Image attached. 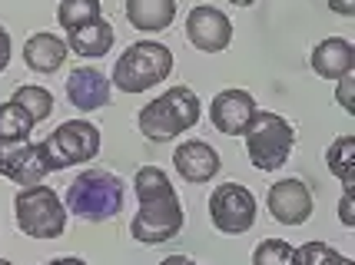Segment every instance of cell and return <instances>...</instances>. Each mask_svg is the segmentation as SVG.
I'll use <instances>...</instances> for the list:
<instances>
[{"mask_svg":"<svg viewBox=\"0 0 355 265\" xmlns=\"http://www.w3.org/2000/svg\"><path fill=\"white\" fill-rule=\"evenodd\" d=\"M133 189L139 199V212L130 222V232L143 246H159L183 232V203L173 189L170 176L159 166H143L133 176Z\"/></svg>","mask_w":355,"mask_h":265,"instance_id":"obj_1","label":"cell"},{"mask_svg":"<svg viewBox=\"0 0 355 265\" xmlns=\"http://www.w3.org/2000/svg\"><path fill=\"white\" fill-rule=\"evenodd\" d=\"M202 103L200 96L193 93L189 86H170L166 93H159L150 107L139 109L137 123L139 133L153 143H170L180 133H189L193 126L200 123Z\"/></svg>","mask_w":355,"mask_h":265,"instance_id":"obj_2","label":"cell"},{"mask_svg":"<svg viewBox=\"0 0 355 265\" xmlns=\"http://www.w3.org/2000/svg\"><path fill=\"white\" fill-rule=\"evenodd\" d=\"M173 73V53L170 47L156 44V40H137L116 57L113 80L110 86H116L120 93H143L153 90Z\"/></svg>","mask_w":355,"mask_h":265,"instance_id":"obj_3","label":"cell"},{"mask_svg":"<svg viewBox=\"0 0 355 265\" xmlns=\"http://www.w3.org/2000/svg\"><path fill=\"white\" fill-rule=\"evenodd\" d=\"M67 212L87 222H107L123 209V183L107 170H83L67 189Z\"/></svg>","mask_w":355,"mask_h":265,"instance_id":"obj_4","label":"cell"},{"mask_svg":"<svg viewBox=\"0 0 355 265\" xmlns=\"http://www.w3.org/2000/svg\"><path fill=\"white\" fill-rule=\"evenodd\" d=\"M243 136H246L249 163L259 172H276L279 166H286L289 156H293L295 129H293V123H289L286 116H279V113L259 109Z\"/></svg>","mask_w":355,"mask_h":265,"instance_id":"obj_5","label":"cell"},{"mask_svg":"<svg viewBox=\"0 0 355 265\" xmlns=\"http://www.w3.org/2000/svg\"><path fill=\"white\" fill-rule=\"evenodd\" d=\"M17 229L31 239H60L67 232V205L50 186H20L14 196Z\"/></svg>","mask_w":355,"mask_h":265,"instance_id":"obj_6","label":"cell"},{"mask_svg":"<svg viewBox=\"0 0 355 265\" xmlns=\"http://www.w3.org/2000/svg\"><path fill=\"white\" fill-rule=\"evenodd\" d=\"M40 153L50 172L90 163L100 153V126H93L90 120H67L40 143Z\"/></svg>","mask_w":355,"mask_h":265,"instance_id":"obj_7","label":"cell"},{"mask_svg":"<svg viewBox=\"0 0 355 265\" xmlns=\"http://www.w3.org/2000/svg\"><path fill=\"white\" fill-rule=\"evenodd\" d=\"M209 222L223 235H243L256 226V196L243 183H223L209 192Z\"/></svg>","mask_w":355,"mask_h":265,"instance_id":"obj_8","label":"cell"},{"mask_svg":"<svg viewBox=\"0 0 355 265\" xmlns=\"http://www.w3.org/2000/svg\"><path fill=\"white\" fill-rule=\"evenodd\" d=\"M0 176L10 179L17 186H37L50 176L40 153V143L33 140H7L0 136Z\"/></svg>","mask_w":355,"mask_h":265,"instance_id":"obj_9","label":"cell"},{"mask_svg":"<svg viewBox=\"0 0 355 265\" xmlns=\"http://www.w3.org/2000/svg\"><path fill=\"white\" fill-rule=\"evenodd\" d=\"M186 40L202 53H223L232 44V20L213 3H200L186 17Z\"/></svg>","mask_w":355,"mask_h":265,"instance_id":"obj_10","label":"cell"},{"mask_svg":"<svg viewBox=\"0 0 355 265\" xmlns=\"http://www.w3.org/2000/svg\"><path fill=\"white\" fill-rule=\"evenodd\" d=\"M266 205H269V216L282 226H302L312 219L315 199H312V189L302 179L289 176V179H279L276 186H269Z\"/></svg>","mask_w":355,"mask_h":265,"instance_id":"obj_11","label":"cell"},{"mask_svg":"<svg viewBox=\"0 0 355 265\" xmlns=\"http://www.w3.org/2000/svg\"><path fill=\"white\" fill-rule=\"evenodd\" d=\"M256 113H259L256 96L246 93V90H236V86L216 93L213 103H209V120H213V126L223 136H243Z\"/></svg>","mask_w":355,"mask_h":265,"instance_id":"obj_12","label":"cell"},{"mask_svg":"<svg viewBox=\"0 0 355 265\" xmlns=\"http://www.w3.org/2000/svg\"><path fill=\"white\" fill-rule=\"evenodd\" d=\"M219 166H223V163H219V153L206 140H186V143H180L176 153H173V170L180 172L186 183H193V186L213 183Z\"/></svg>","mask_w":355,"mask_h":265,"instance_id":"obj_13","label":"cell"},{"mask_svg":"<svg viewBox=\"0 0 355 265\" xmlns=\"http://www.w3.org/2000/svg\"><path fill=\"white\" fill-rule=\"evenodd\" d=\"M110 80L96 70V66H77L70 70L67 80V100L70 107H77L80 113H96L110 103Z\"/></svg>","mask_w":355,"mask_h":265,"instance_id":"obj_14","label":"cell"},{"mask_svg":"<svg viewBox=\"0 0 355 265\" xmlns=\"http://www.w3.org/2000/svg\"><path fill=\"white\" fill-rule=\"evenodd\" d=\"M309 66L315 77L322 80H342L345 73H355V47L345 37H329L319 40L309 53Z\"/></svg>","mask_w":355,"mask_h":265,"instance_id":"obj_15","label":"cell"},{"mask_svg":"<svg viewBox=\"0 0 355 265\" xmlns=\"http://www.w3.org/2000/svg\"><path fill=\"white\" fill-rule=\"evenodd\" d=\"M113 40H116V30L110 27L107 17H96L90 24H83L77 30H67V50L77 53V57H87V60H100L113 50Z\"/></svg>","mask_w":355,"mask_h":265,"instance_id":"obj_16","label":"cell"},{"mask_svg":"<svg viewBox=\"0 0 355 265\" xmlns=\"http://www.w3.org/2000/svg\"><path fill=\"white\" fill-rule=\"evenodd\" d=\"M67 57H70L67 40L57 37V33H50V30L33 33L31 40L24 44V63L31 66L33 73H57Z\"/></svg>","mask_w":355,"mask_h":265,"instance_id":"obj_17","label":"cell"},{"mask_svg":"<svg viewBox=\"0 0 355 265\" xmlns=\"http://www.w3.org/2000/svg\"><path fill=\"white\" fill-rule=\"evenodd\" d=\"M176 17V0H126V20L139 33L170 30Z\"/></svg>","mask_w":355,"mask_h":265,"instance_id":"obj_18","label":"cell"},{"mask_svg":"<svg viewBox=\"0 0 355 265\" xmlns=\"http://www.w3.org/2000/svg\"><path fill=\"white\" fill-rule=\"evenodd\" d=\"M325 166H329V172L342 183V189L355 186V136L352 133H342V136H336V140L329 143Z\"/></svg>","mask_w":355,"mask_h":265,"instance_id":"obj_19","label":"cell"},{"mask_svg":"<svg viewBox=\"0 0 355 265\" xmlns=\"http://www.w3.org/2000/svg\"><path fill=\"white\" fill-rule=\"evenodd\" d=\"M10 100H14L17 107H20L24 113H27V116H31L33 123H44L46 116L53 113V93H50L46 86H37V83L17 86Z\"/></svg>","mask_w":355,"mask_h":265,"instance_id":"obj_20","label":"cell"},{"mask_svg":"<svg viewBox=\"0 0 355 265\" xmlns=\"http://www.w3.org/2000/svg\"><path fill=\"white\" fill-rule=\"evenodd\" d=\"M96 17H103L100 0H60V7H57V20H60L63 30H77Z\"/></svg>","mask_w":355,"mask_h":265,"instance_id":"obj_21","label":"cell"},{"mask_svg":"<svg viewBox=\"0 0 355 265\" xmlns=\"http://www.w3.org/2000/svg\"><path fill=\"white\" fill-rule=\"evenodd\" d=\"M33 126L37 123L17 107L14 100H3L0 103V136H7V140H31Z\"/></svg>","mask_w":355,"mask_h":265,"instance_id":"obj_22","label":"cell"},{"mask_svg":"<svg viewBox=\"0 0 355 265\" xmlns=\"http://www.w3.org/2000/svg\"><path fill=\"white\" fill-rule=\"evenodd\" d=\"M293 265H355V262L352 259H345L342 252H336L329 242L312 239V242H302V246L295 249Z\"/></svg>","mask_w":355,"mask_h":265,"instance_id":"obj_23","label":"cell"},{"mask_svg":"<svg viewBox=\"0 0 355 265\" xmlns=\"http://www.w3.org/2000/svg\"><path fill=\"white\" fill-rule=\"evenodd\" d=\"M295 246H289L286 239H263L256 252H252V265H293Z\"/></svg>","mask_w":355,"mask_h":265,"instance_id":"obj_24","label":"cell"},{"mask_svg":"<svg viewBox=\"0 0 355 265\" xmlns=\"http://www.w3.org/2000/svg\"><path fill=\"white\" fill-rule=\"evenodd\" d=\"M339 86H336V100H339V107L355 116V73H345L342 80H336Z\"/></svg>","mask_w":355,"mask_h":265,"instance_id":"obj_25","label":"cell"},{"mask_svg":"<svg viewBox=\"0 0 355 265\" xmlns=\"http://www.w3.org/2000/svg\"><path fill=\"white\" fill-rule=\"evenodd\" d=\"M339 219L345 229L355 226V212H352V189H342V199H339Z\"/></svg>","mask_w":355,"mask_h":265,"instance_id":"obj_26","label":"cell"},{"mask_svg":"<svg viewBox=\"0 0 355 265\" xmlns=\"http://www.w3.org/2000/svg\"><path fill=\"white\" fill-rule=\"evenodd\" d=\"M10 57H14V40H10V33L0 27V73L10 66Z\"/></svg>","mask_w":355,"mask_h":265,"instance_id":"obj_27","label":"cell"},{"mask_svg":"<svg viewBox=\"0 0 355 265\" xmlns=\"http://www.w3.org/2000/svg\"><path fill=\"white\" fill-rule=\"evenodd\" d=\"M329 10H336L339 17H355V0H325Z\"/></svg>","mask_w":355,"mask_h":265,"instance_id":"obj_28","label":"cell"},{"mask_svg":"<svg viewBox=\"0 0 355 265\" xmlns=\"http://www.w3.org/2000/svg\"><path fill=\"white\" fill-rule=\"evenodd\" d=\"M44 265H87L83 259H77V255H60V259H50V262Z\"/></svg>","mask_w":355,"mask_h":265,"instance_id":"obj_29","label":"cell"},{"mask_svg":"<svg viewBox=\"0 0 355 265\" xmlns=\"http://www.w3.org/2000/svg\"><path fill=\"white\" fill-rule=\"evenodd\" d=\"M159 265H200V262H193L189 255H170V259H163Z\"/></svg>","mask_w":355,"mask_h":265,"instance_id":"obj_30","label":"cell"},{"mask_svg":"<svg viewBox=\"0 0 355 265\" xmlns=\"http://www.w3.org/2000/svg\"><path fill=\"white\" fill-rule=\"evenodd\" d=\"M230 3H236V7H256L259 0H230Z\"/></svg>","mask_w":355,"mask_h":265,"instance_id":"obj_31","label":"cell"},{"mask_svg":"<svg viewBox=\"0 0 355 265\" xmlns=\"http://www.w3.org/2000/svg\"><path fill=\"white\" fill-rule=\"evenodd\" d=\"M0 265H14V262H10V259H0Z\"/></svg>","mask_w":355,"mask_h":265,"instance_id":"obj_32","label":"cell"}]
</instances>
